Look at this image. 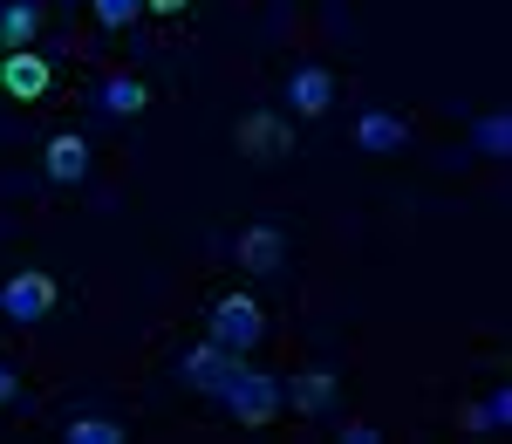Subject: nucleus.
Returning a JSON list of instances; mask_svg holds the SVG:
<instances>
[{
  "mask_svg": "<svg viewBox=\"0 0 512 444\" xmlns=\"http://www.w3.org/2000/svg\"><path fill=\"white\" fill-rule=\"evenodd\" d=\"M219 404L233 410L239 424H274L280 410H287V383L267 376V369H246V363H239V376L226 383V397H219Z\"/></svg>",
  "mask_w": 512,
  "mask_h": 444,
  "instance_id": "nucleus-1",
  "label": "nucleus"
},
{
  "mask_svg": "<svg viewBox=\"0 0 512 444\" xmlns=\"http://www.w3.org/2000/svg\"><path fill=\"white\" fill-rule=\"evenodd\" d=\"M260 335H267V308H260L253 294H219V301H212V342H219V349L246 356Z\"/></svg>",
  "mask_w": 512,
  "mask_h": 444,
  "instance_id": "nucleus-2",
  "label": "nucleus"
},
{
  "mask_svg": "<svg viewBox=\"0 0 512 444\" xmlns=\"http://www.w3.org/2000/svg\"><path fill=\"white\" fill-rule=\"evenodd\" d=\"M0 315L7 322H48L55 315V274H41V267H21L14 281H0Z\"/></svg>",
  "mask_w": 512,
  "mask_h": 444,
  "instance_id": "nucleus-3",
  "label": "nucleus"
},
{
  "mask_svg": "<svg viewBox=\"0 0 512 444\" xmlns=\"http://www.w3.org/2000/svg\"><path fill=\"white\" fill-rule=\"evenodd\" d=\"M178 376H185L192 390H205V397H226V383L239 376V356H233V349H219V342L205 335L198 349H185V363H178Z\"/></svg>",
  "mask_w": 512,
  "mask_h": 444,
  "instance_id": "nucleus-4",
  "label": "nucleus"
},
{
  "mask_svg": "<svg viewBox=\"0 0 512 444\" xmlns=\"http://www.w3.org/2000/svg\"><path fill=\"white\" fill-rule=\"evenodd\" d=\"M48 55H28V48H14V55H0V96H14V103H41L48 96Z\"/></svg>",
  "mask_w": 512,
  "mask_h": 444,
  "instance_id": "nucleus-5",
  "label": "nucleus"
},
{
  "mask_svg": "<svg viewBox=\"0 0 512 444\" xmlns=\"http://www.w3.org/2000/svg\"><path fill=\"white\" fill-rule=\"evenodd\" d=\"M287 110H294V117H328V110H335V76H328L321 62L294 69V76H287Z\"/></svg>",
  "mask_w": 512,
  "mask_h": 444,
  "instance_id": "nucleus-6",
  "label": "nucleus"
},
{
  "mask_svg": "<svg viewBox=\"0 0 512 444\" xmlns=\"http://www.w3.org/2000/svg\"><path fill=\"white\" fill-rule=\"evenodd\" d=\"M233 253H239V267H246V274H280L287 240H280V226H246V233L233 240Z\"/></svg>",
  "mask_w": 512,
  "mask_h": 444,
  "instance_id": "nucleus-7",
  "label": "nucleus"
},
{
  "mask_svg": "<svg viewBox=\"0 0 512 444\" xmlns=\"http://www.w3.org/2000/svg\"><path fill=\"white\" fill-rule=\"evenodd\" d=\"M41 164H48V178H55V185H82V178H89V144H82L76 130H62V137H48Z\"/></svg>",
  "mask_w": 512,
  "mask_h": 444,
  "instance_id": "nucleus-8",
  "label": "nucleus"
},
{
  "mask_svg": "<svg viewBox=\"0 0 512 444\" xmlns=\"http://www.w3.org/2000/svg\"><path fill=\"white\" fill-rule=\"evenodd\" d=\"M335 390H342V383H335L328 369H301V376H287V404L308 410V417H328V410H335Z\"/></svg>",
  "mask_w": 512,
  "mask_h": 444,
  "instance_id": "nucleus-9",
  "label": "nucleus"
},
{
  "mask_svg": "<svg viewBox=\"0 0 512 444\" xmlns=\"http://www.w3.org/2000/svg\"><path fill=\"white\" fill-rule=\"evenodd\" d=\"M41 35V0H0V55L28 48Z\"/></svg>",
  "mask_w": 512,
  "mask_h": 444,
  "instance_id": "nucleus-10",
  "label": "nucleus"
},
{
  "mask_svg": "<svg viewBox=\"0 0 512 444\" xmlns=\"http://www.w3.org/2000/svg\"><path fill=\"white\" fill-rule=\"evenodd\" d=\"M239 151H246V158H280V151H287V123H280L274 110H253V117L239 123Z\"/></svg>",
  "mask_w": 512,
  "mask_h": 444,
  "instance_id": "nucleus-11",
  "label": "nucleus"
},
{
  "mask_svg": "<svg viewBox=\"0 0 512 444\" xmlns=\"http://www.w3.org/2000/svg\"><path fill=\"white\" fill-rule=\"evenodd\" d=\"M103 110H110V117H144V110H151V89L137 76H110L103 82Z\"/></svg>",
  "mask_w": 512,
  "mask_h": 444,
  "instance_id": "nucleus-12",
  "label": "nucleus"
},
{
  "mask_svg": "<svg viewBox=\"0 0 512 444\" xmlns=\"http://www.w3.org/2000/svg\"><path fill=\"white\" fill-rule=\"evenodd\" d=\"M403 137H410L403 117H383V110H369V117L355 123V144H362V151H396Z\"/></svg>",
  "mask_w": 512,
  "mask_h": 444,
  "instance_id": "nucleus-13",
  "label": "nucleus"
},
{
  "mask_svg": "<svg viewBox=\"0 0 512 444\" xmlns=\"http://www.w3.org/2000/svg\"><path fill=\"white\" fill-rule=\"evenodd\" d=\"M62 438H69V444H123V424H117V417H76Z\"/></svg>",
  "mask_w": 512,
  "mask_h": 444,
  "instance_id": "nucleus-14",
  "label": "nucleus"
},
{
  "mask_svg": "<svg viewBox=\"0 0 512 444\" xmlns=\"http://www.w3.org/2000/svg\"><path fill=\"white\" fill-rule=\"evenodd\" d=\"M478 144H485L492 158H506V151H512V117H506V110H492V117L478 123Z\"/></svg>",
  "mask_w": 512,
  "mask_h": 444,
  "instance_id": "nucleus-15",
  "label": "nucleus"
},
{
  "mask_svg": "<svg viewBox=\"0 0 512 444\" xmlns=\"http://www.w3.org/2000/svg\"><path fill=\"white\" fill-rule=\"evenodd\" d=\"M89 7H96V21H103V28H130V21L144 14V0H89Z\"/></svg>",
  "mask_w": 512,
  "mask_h": 444,
  "instance_id": "nucleus-16",
  "label": "nucleus"
},
{
  "mask_svg": "<svg viewBox=\"0 0 512 444\" xmlns=\"http://www.w3.org/2000/svg\"><path fill=\"white\" fill-rule=\"evenodd\" d=\"M485 410H492V431H506V424H512V390H492V404H485Z\"/></svg>",
  "mask_w": 512,
  "mask_h": 444,
  "instance_id": "nucleus-17",
  "label": "nucleus"
},
{
  "mask_svg": "<svg viewBox=\"0 0 512 444\" xmlns=\"http://www.w3.org/2000/svg\"><path fill=\"white\" fill-rule=\"evenodd\" d=\"M335 438H342V444H383V431H376V424H342Z\"/></svg>",
  "mask_w": 512,
  "mask_h": 444,
  "instance_id": "nucleus-18",
  "label": "nucleus"
},
{
  "mask_svg": "<svg viewBox=\"0 0 512 444\" xmlns=\"http://www.w3.org/2000/svg\"><path fill=\"white\" fill-rule=\"evenodd\" d=\"M465 431H492V410H485V404H465Z\"/></svg>",
  "mask_w": 512,
  "mask_h": 444,
  "instance_id": "nucleus-19",
  "label": "nucleus"
},
{
  "mask_svg": "<svg viewBox=\"0 0 512 444\" xmlns=\"http://www.w3.org/2000/svg\"><path fill=\"white\" fill-rule=\"evenodd\" d=\"M14 390H21V383H14V369L0 363V404H14Z\"/></svg>",
  "mask_w": 512,
  "mask_h": 444,
  "instance_id": "nucleus-20",
  "label": "nucleus"
},
{
  "mask_svg": "<svg viewBox=\"0 0 512 444\" xmlns=\"http://www.w3.org/2000/svg\"><path fill=\"white\" fill-rule=\"evenodd\" d=\"M144 7H158V14H178V7H192V0H144Z\"/></svg>",
  "mask_w": 512,
  "mask_h": 444,
  "instance_id": "nucleus-21",
  "label": "nucleus"
}]
</instances>
